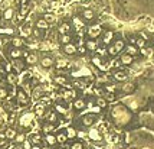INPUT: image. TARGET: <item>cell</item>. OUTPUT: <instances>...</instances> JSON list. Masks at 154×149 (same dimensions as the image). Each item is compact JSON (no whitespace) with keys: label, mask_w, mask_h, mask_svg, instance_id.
Listing matches in <instances>:
<instances>
[{"label":"cell","mask_w":154,"mask_h":149,"mask_svg":"<svg viewBox=\"0 0 154 149\" xmlns=\"http://www.w3.org/2000/svg\"><path fill=\"white\" fill-rule=\"evenodd\" d=\"M53 83L59 85V87H69V80L68 77L64 74H56L53 77Z\"/></svg>","instance_id":"14"},{"label":"cell","mask_w":154,"mask_h":149,"mask_svg":"<svg viewBox=\"0 0 154 149\" xmlns=\"http://www.w3.org/2000/svg\"><path fill=\"white\" fill-rule=\"evenodd\" d=\"M55 129H56V126H55V124H50V123H45L43 126H42V132L45 133V135L53 133L55 132Z\"/></svg>","instance_id":"40"},{"label":"cell","mask_w":154,"mask_h":149,"mask_svg":"<svg viewBox=\"0 0 154 149\" xmlns=\"http://www.w3.org/2000/svg\"><path fill=\"white\" fill-rule=\"evenodd\" d=\"M29 141H30V143L32 145H38V146H42V142H43V138H42V135L41 133H38V132H33L29 138H27Z\"/></svg>","instance_id":"24"},{"label":"cell","mask_w":154,"mask_h":149,"mask_svg":"<svg viewBox=\"0 0 154 149\" xmlns=\"http://www.w3.org/2000/svg\"><path fill=\"white\" fill-rule=\"evenodd\" d=\"M85 32L88 35V39H95L97 41L98 36L102 35V26L99 23H91V25L85 29Z\"/></svg>","instance_id":"3"},{"label":"cell","mask_w":154,"mask_h":149,"mask_svg":"<svg viewBox=\"0 0 154 149\" xmlns=\"http://www.w3.org/2000/svg\"><path fill=\"white\" fill-rule=\"evenodd\" d=\"M1 42H3V41H1V36H0V46H1Z\"/></svg>","instance_id":"61"},{"label":"cell","mask_w":154,"mask_h":149,"mask_svg":"<svg viewBox=\"0 0 154 149\" xmlns=\"http://www.w3.org/2000/svg\"><path fill=\"white\" fill-rule=\"evenodd\" d=\"M39 64H41V67L42 68H45V70L52 68V67L55 65V58L50 57V55H43V57L39 59Z\"/></svg>","instance_id":"11"},{"label":"cell","mask_w":154,"mask_h":149,"mask_svg":"<svg viewBox=\"0 0 154 149\" xmlns=\"http://www.w3.org/2000/svg\"><path fill=\"white\" fill-rule=\"evenodd\" d=\"M7 55H9V58L12 59V61H13V59H20L22 57H23V51L16 49V48H12V46H10Z\"/></svg>","instance_id":"25"},{"label":"cell","mask_w":154,"mask_h":149,"mask_svg":"<svg viewBox=\"0 0 154 149\" xmlns=\"http://www.w3.org/2000/svg\"><path fill=\"white\" fill-rule=\"evenodd\" d=\"M84 46H85L87 52H88V51L94 52V51H97V48H98V41H95V39H87L85 43H84Z\"/></svg>","instance_id":"30"},{"label":"cell","mask_w":154,"mask_h":149,"mask_svg":"<svg viewBox=\"0 0 154 149\" xmlns=\"http://www.w3.org/2000/svg\"><path fill=\"white\" fill-rule=\"evenodd\" d=\"M99 4H105V0H99Z\"/></svg>","instance_id":"60"},{"label":"cell","mask_w":154,"mask_h":149,"mask_svg":"<svg viewBox=\"0 0 154 149\" xmlns=\"http://www.w3.org/2000/svg\"><path fill=\"white\" fill-rule=\"evenodd\" d=\"M78 52H79V54H85V52H87L85 46H78Z\"/></svg>","instance_id":"56"},{"label":"cell","mask_w":154,"mask_h":149,"mask_svg":"<svg viewBox=\"0 0 154 149\" xmlns=\"http://www.w3.org/2000/svg\"><path fill=\"white\" fill-rule=\"evenodd\" d=\"M58 38H59V33H58L56 29H53V31H48V36H46V41L52 42V43H55L58 41Z\"/></svg>","instance_id":"36"},{"label":"cell","mask_w":154,"mask_h":149,"mask_svg":"<svg viewBox=\"0 0 154 149\" xmlns=\"http://www.w3.org/2000/svg\"><path fill=\"white\" fill-rule=\"evenodd\" d=\"M0 59H1V58H0Z\"/></svg>","instance_id":"63"},{"label":"cell","mask_w":154,"mask_h":149,"mask_svg":"<svg viewBox=\"0 0 154 149\" xmlns=\"http://www.w3.org/2000/svg\"><path fill=\"white\" fill-rule=\"evenodd\" d=\"M43 19L46 20V23H48L49 26L55 25V22H56V15H55L53 12H46L45 16H43Z\"/></svg>","instance_id":"34"},{"label":"cell","mask_w":154,"mask_h":149,"mask_svg":"<svg viewBox=\"0 0 154 149\" xmlns=\"http://www.w3.org/2000/svg\"><path fill=\"white\" fill-rule=\"evenodd\" d=\"M12 1L13 0H0V10H6V9L12 7Z\"/></svg>","instance_id":"46"},{"label":"cell","mask_w":154,"mask_h":149,"mask_svg":"<svg viewBox=\"0 0 154 149\" xmlns=\"http://www.w3.org/2000/svg\"><path fill=\"white\" fill-rule=\"evenodd\" d=\"M43 141L46 142V145L48 146H55L56 145V136L53 135V133H49V135H45V138H43Z\"/></svg>","instance_id":"35"},{"label":"cell","mask_w":154,"mask_h":149,"mask_svg":"<svg viewBox=\"0 0 154 149\" xmlns=\"http://www.w3.org/2000/svg\"><path fill=\"white\" fill-rule=\"evenodd\" d=\"M3 135H4V139H7L9 142L15 141V138H16V135H17V130L15 127L9 126V127H6V129L3 130Z\"/></svg>","instance_id":"22"},{"label":"cell","mask_w":154,"mask_h":149,"mask_svg":"<svg viewBox=\"0 0 154 149\" xmlns=\"http://www.w3.org/2000/svg\"><path fill=\"white\" fill-rule=\"evenodd\" d=\"M113 78L115 81H127L128 74H127V71H124V70H115L113 73Z\"/></svg>","instance_id":"21"},{"label":"cell","mask_w":154,"mask_h":149,"mask_svg":"<svg viewBox=\"0 0 154 149\" xmlns=\"http://www.w3.org/2000/svg\"><path fill=\"white\" fill-rule=\"evenodd\" d=\"M118 61L121 62V65H131V64H133V61H134V58L130 57V55H127V54H122Z\"/></svg>","instance_id":"37"},{"label":"cell","mask_w":154,"mask_h":149,"mask_svg":"<svg viewBox=\"0 0 154 149\" xmlns=\"http://www.w3.org/2000/svg\"><path fill=\"white\" fill-rule=\"evenodd\" d=\"M0 132H3V122L0 120Z\"/></svg>","instance_id":"59"},{"label":"cell","mask_w":154,"mask_h":149,"mask_svg":"<svg viewBox=\"0 0 154 149\" xmlns=\"http://www.w3.org/2000/svg\"><path fill=\"white\" fill-rule=\"evenodd\" d=\"M87 136H88L89 141L95 142V143H101V142L104 141V136L98 132L97 127H89L88 132H87Z\"/></svg>","instance_id":"6"},{"label":"cell","mask_w":154,"mask_h":149,"mask_svg":"<svg viewBox=\"0 0 154 149\" xmlns=\"http://www.w3.org/2000/svg\"><path fill=\"white\" fill-rule=\"evenodd\" d=\"M107 55H110V57H115V55H118V52H117V49L114 48L113 43L107 46Z\"/></svg>","instance_id":"52"},{"label":"cell","mask_w":154,"mask_h":149,"mask_svg":"<svg viewBox=\"0 0 154 149\" xmlns=\"http://www.w3.org/2000/svg\"><path fill=\"white\" fill-rule=\"evenodd\" d=\"M58 41H59V43L64 46V45H68V43L72 42V36H71V35H59Z\"/></svg>","instance_id":"39"},{"label":"cell","mask_w":154,"mask_h":149,"mask_svg":"<svg viewBox=\"0 0 154 149\" xmlns=\"http://www.w3.org/2000/svg\"><path fill=\"white\" fill-rule=\"evenodd\" d=\"M113 117L115 119V122H117L118 124H122L121 117H124L125 122H130L131 115H130V112L124 107V106H115L114 110H113Z\"/></svg>","instance_id":"1"},{"label":"cell","mask_w":154,"mask_h":149,"mask_svg":"<svg viewBox=\"0 0 154 149\" xmlns=\"http://www.w3.org/2000/svg\"><path fill=\"white\" fill-rule=\"evenodd\" d=\"M32 149H42V146H38V145H33Z\"/></svg>","instance_id":"58"},{"label":"cell","mask_w":154,"mask_h":149,"mask_svg":"<svg viewBox=\"0 0 154 149\" xmlns=\"http://www.w3.org/2000/svg\"><path fill=\"white\" fill-rule=\"evenodd\" d=\"M55 112H56L58 115H66V113H68L66 107H64V106H62V104H59V103L55 104Z\"/></svg>","instance_id":"48"},{"label":"cell","mask_w":154,"mask_h":149,"mask_svg":"<svg viewBox=\"0 0 154 149\" xmlns=\"http://www.w3.org/2000/svg\"><path fill=\"white\" fill-rule=\"evenodd\" d=\"M1 74H6V71H4V67L3 65H0V75Z\"/></svg>","instance_id":"57"},{"label":"cell","mask_w":154,"mask_h":149,"mask_svg":"<svg viewBox=\"0 0 154 149\" xmlns=\"http://www.w3.org/2000/svg\"><path fill=\"white\" fill-rule=\"evenodd\" d=\"M72 107L75 110H78V112H81L84 109H87V101L82 97H76L75 100H72Z\"/></svg>","instance_id":"20"},{"label":"cell","mask_w":154,"mask_h":149,"mask_svg":"<svg viewBox=\"0 0 154 149\" xmlns=\"http://www.w3.org/2000/svg\"><path fill=\"white\" fill-rule=\"evenodd\" d=\"M0 33H3V35H9L10 38H13V36H16V29L13 28V26H0Z\"/></svg>","instance_id":"32"},{"label":"cell","mask_w":154,"mask_h":149,"mask_svg":"<svg viewBox=\"0 0 154 149\" xmlns=\"http://www.w3.org/2000/svg\"><path fill=\"white\" fill-rule=\"evenodd\" d=\"M10 45H12V48L22 49V48H24V46H26V41H24L22 36L16 35V36H13V38L10 39Z\"/></svg>","instance_id":"12"},{"label":"cell","mask_w":154,"mask_h":149,"mask_svg":"<svg viewBox=\"0 0 154 149\" xmlns=\"http://www.w3.org/2000/svg\"><path fill=\"white\" fill-rule=\"evenodd\" d=\"M15 97H16V103H17V104H20V106H27V104H29V101H30L29 96H27V94L22 90V87H19V88L16 90Z\"/></svg>","instance_id":"5"},{"label":"cell","mask_w":154,"mask_h":149,"mask_svg":"<svg viewBox=\"0 0 154 149\" xmlns=\"http://www.w3.org/2000/svg\"><path fill=\"white\" fill-rule=\"evenodd\" d=\"M114 48L117 49V52L120 54L121 51H124V48H125V43H124V41L122 39H117V41H114Z\"/></svg>","instance_id":"43"},{"label":"cell","mask_w":154,"mask_h":149,"mask_svg":"<svg viewBox=\"0 0 154 149\" xmlns=\"http://www.w3.org/2000/svg\"><path fill=\"white\" fill-rule=\"evenodd\" d=\"M46 110H48V106L45 103H42V101H38V103H35L32 112L35 115V117H43L45 113H46Z\"/></svg>","instance_id":"8"},{"label":"cell","mask_w":154,"mask_h":149,"mask_svg":"<svg viewBox=\"0 0 154 149\" xmlns=\"http://www.w3.org/2000/svg\"><path fill=\"white\" fill-rule=\"evenodd\" d=\"M35 28L41 29V31H43V32L50 29V26L46 23V20H45L43 17H39V19H36V22H35Z\"/></svg>","instance_id":"29"},{"label":"cell","mask_w":154,"mask_h":149,"mask_svg":"<svg viewBox=\"0 0 154 149\" xmlns=\"http://www.w3.org/2000/svg\"><path fill=\"white\" fill-rule=\"evenodd\" d=\"M9 99V91L6 87H0V101Z\"/></svg>","instance_id":"49"},{"label":"cell","mask_w":154,"mask_h":149,"mask_svg":"<svg viewBox=\"0 0 154 149\" xmlns=\"http://www.w3.org/2000/svg\"><path fill=\"white\" fill-rule=\"evenodd\" d=\"M135 46H137L138 49H141V48H146V41H144V39H141V38H137Z\"/></svg>","instance_id":"54"},{"label":"cell","mask_w":154,"mask_h":149,"mask_svg":"<svg viewBox=\"0 0 154 149\" xmlns=\"http://www.w3.org/2000/svg\"><path fill=\"white\" fill-rule=\"evenodd\" d=\"M6 83L9 84V85H16L17 83H19V75L16 74V73H7L6 74Z\"/></svg>","instance_id":"28"},{"label":"cell","mask_w":154,"mask_h":149,"mask_svg":"<svg viewBox=\"0 0 154 149\" xmlns=\"http://www.w3.org/2000/svg\"><path fill=\"white\" fill-rule=\"evenodd\" d=\"M0 19H1V10H0Z\"/></svg>","instance_id":"62"},{"label":"cell","mask_w":154,"mask_h":149,"mask_svg":"<svg viewBox=\"0 0 154 149\" xmlns=\"http://www.w3.org/2000/svg\"><path fill=\"white\" fill-rule=\"evenodd\" d=\"M65 133H66V138H68V141H69V139H75V138H76V133H78V130H75L73 127L68 126V127L65 129Z\"/></svg>","instance_id":"41"},{"label":"cell","mask_w":154,"mask_h":149,"mask_svg":"<svg viewBox=\"0 0 154 149\" xmlns=\"http://www.w3.org/2000/svg\"><path fill=\"white\" fill-rule=\"evenodd\" d=\"M121 90L124 91V93H127V94H130V93H133V91L135 90V85L133 83H125V84H122V87H121Z\"/></svg>","instance_id":"42"},{"label":"cell","mask_w":154,"mask_h":149,"mask_svg":"<svg viewBox=\"0 0 154 149\" xmlns=\"http://www.w3.org/2000/svg\"><path fill=\"white\" fill-rule=\"evenodd\" d=\"M97 122V116H95V113H87V115H84L81 117V123L82 126H85V127H92L94 124Z\"/></svg>","instance_id":"7"},{"label":"cell","mask_w":154,"mask_h":149,"mask_svg":"<svg viewBox=\"0 0 154 149\" xmlns=\"http://www.w3.org/2000/svg\"><path fill=\"white\" fill-rule=\"evenodd\" d=\"M117 85L115 84H104V93H115Z\"/></svg>","instance_id":"50"},{"label":"cell","mask_w":154,"mask_h":149,"mask_svg":"<svg viewBox=\"0 0 154 149\" xmlns=\"http://www.w3.org/2000/svg\"><path fill=\"white\" fill-rule=\"evenodd\" d=\"M30 96H32V100H35L36 103H38V101H41L42 97L45 96V91H43V88H42V85H36V87H33Z\"/></svg>","instance_id":"16"},{"label":"cell","mask_w":154,"mask_h":149,"mask_svg":"<svg viewBox=\"0 0 154 149\" xmlns=\"http://www.w3.org/2000/svg\"><path fill=\"white\" fill-rule=\"evenodd\" d=\"M95 104H97L98 109H105L108 103L105 101V99H104V97H97V100H95Z\"/></svg>","instance_id":"45"},{"label":"cell","mask_w":154,"mask_h":149,"mask_svg":"<svg viewBox=\"0 0 154 149\" xmlns=\"http://www.w3.org/2000/svg\"><path fill=\"white\" fill-rule=\"evenodd\" d=\"M43 119L46 120L45 123H50V124H56L59 122V116H58V113L55 110H46Z\"/></svg>","instance_id":"10"},{"label":"cell","mask_w":154,"mask_h":149,"mask_svg":"<svg viewBox=\"0 0 154 149\" xmlns=\"http://www.w3.org/2000/svg\"><path fill=\"white\" fill-rule=\"evenodd\" d=\"M35 119H36V117L33 115V112H24L23 115H20L17 123H19V126H20L22 129H29V127L33 124Z\"/></svg>","instance_id":"2"},{"label":"cell","mask_w":154,"mask_h":149,"mask_svg":"<svg viewBox=\"0 0 154 149\" xmlns=\"http://www.w3.org/2000/svg\"><path fill=\"white\" fill-rule=\"evenodd\" d=\"M104 99H105L107 103H113L117 100V96H115V93H105L104 94Z\"/></svg>","instance_id":"47"},{"label":"cell","mask_w":154,"mask_h":149,"mask_svg":"<svg viewBox=\"0 0 154 149\" xmlns=\"http://www.w3.org/2000/svg\"><path fill=\"white\" fill-rule=\"evenodd\" d=\"M124 51H125L124 54H127V55H130V57H133V58H134V57L137 55L138 52H140V49H138V48H137V46H135V45H127V46L124 48Z\"/></svg>","instance_id":"33"},{"label":"cell","mask_w":154,"mask_h":149,"mask_svg":"<svg viewBox=\"0 0 154 149\" xmlns=\"http://www.w3.org/2000/svg\"><path fill=\"white\" fill-rule=\"evenodd\" d=\"M61 99L64 101H69V100H75L76 99V90H71V88H65L61 91Z\"/></svg>","instance_id":"13"},{"label":"cell","mask_w":154,"mask_h":149,"mask_svg":"<svg viewBox=\"0 0 154 149\" xmlns=\"http://www.w3.org/2000/svg\"><path fill=\"white\" fill-rule=\"evenodd\" d=\"M56 136V143H59V145H65L66 142H68V138H66V133H65V130L64 132H59V133H56L55 135Z\"/></svg>","instance_id":"38"},{"label":"cell","mask_w":154,"mask_h":149,"mask_svg":"<svg viewBox=\"0 0 154 149\" xmlns=\"http://www.w3.org/2000/svg\"><path fill=\"white\" fill-rule=\"evenodd\" d=\"M81 17L84 19L85 23H87V22H92V20L95 19V12H94L92 9H84Z\"/></svg>","instance_id":"23"},{"label":"cell","mask_w":154,"mask_h":149,"mask_svg":"<svg viewBox=\"0 0 154 149\" xmlns=\"http://www.w3.org/2000/svg\"><path fill=\"white\" fill-rule=\"evenodd\" d=\"M23 58H24V64H27V65H30V67L39 64V55H38L36 51H33V52L23 51Z\"/></svg>","instance_id":"4"},{"label":"cell","mask_w":154,"mask_h":149,"mask_svg":"<svg viewBox=\"0 0 154 149\" xmlns=\"http://www.w3.org/2000/svg\"><path fill=\"white\" fill-rule=\"evenodd\" d=\"M72 25L73 28H75V31L81 35L82 32H85V22H84V19H82L81 16H73L72 17Z\"/></svg>","instance_id":"9"},{"label":"cell","mask_w":154,"mask_h":149,"mask_svg":"<svg viewBox=\"0 0 154 149\" xmlns=\"http://www.w3.org/2000/svg\"><path fill=\"white\" fill-rule=\"evenodd\" d=\"M10 64H12V68L17 73H22L24 70V65H26L24 61H22V59H13V61H10Z\"/></svg>","instance_id":"27"},{"label":"cell","mask_w":154,"mask_h":149,"mask_svg":"<svg viewBox=\"0 0 154 149\" xmlns=\"http://www.w3.org/2000/svg\"><path fill=\"white\" fill-rule=\"evenodd\" d=\"M71 29H72V26H71L69 22H61L59 26L56 28L59 35H69V33H71Z\"/></svg>","instance_id":"18"},{"label":"cell","mask_w":154,"mask_h":149,"mask_svg":"<svg viewBox=\"0 0 154 149\" xmlns=\"http://www.w3.org/2000/svg\"><path fill=\"white\" fill-rule=\"evenodd\" d=\"M68 65H69V61L66 58H58V59H55V65L53 67H56L58 73H62V70L66 68Z\"/></svg>","instance_id":"26"},{"label":"cell","mask_w":154,"mask_h":149,"mask_svg":"<svg viewBox=\"0 0 154 149\" xmlns=\"http://www.w3.org/2000/svg\"><path fill=\"white\" fill-rule=\"evenodd\" d=\"M140 52H141L144 57H151V55L154 54V51L151 49V48H141V49H140Z\"/></svg>","instance_id":"53"},{"label":"cell","mask_w":154,"mask_h":149,"mask_svg":"<svg viewBox=\"0 0 154 149\" xmlns=\"http://www.w3.org/2000/svg\"><path fill=\"white\" fill-rule=\"evenodd\" d=\"M30 36H32V38H33V39H35L36 42H41L42 39L45 38V32L33 26V29H32V35H30Z\"/></svg>","instance_id":"31"},{"label":"cell","mask_w":154,"mask_h":149,"mask_svg":"<svg viewBox=\"0 0 154 149\" xmlns=\"http://www.w3.org/2000/svg\"><path fill=\"white\" fill-rule=\"evenodd\" d=\"M26 139H27V138H26V135H24L23 132H17L16 138H15V143H16V145H22Z\"/></svg>","instance_id":"44"},{"label":"cell","mask_w":154,"mask_h":149,"mask_svg":"<svg viewBox=\"0 0 154 149\" xmlns=\"http://www.w3.org/2000/svg\"><path fill=\"white\" fill-rule=\"evenodd\" d=\"M15 15H16V10H15V7L12 6V7H9V9H6V10L1 12V19H0V20H1V22H10Z\"/></svg>","instance_id":"15"},{"label":"cell","mask_w":154,"mask_h":149,"mask_svg":"<svg viewBox=\"0 0 154 149\" xmlns=\"http://www.w3.org/2000/svg\"><path fill=\"white\" fill-rule=\"evenodd\" d=\"M20 146H22V148L23 149H32V143H30V141H29V139H26V141L23 142V143H22V145H20Z\"/></svg>","instance_id":"55"},{"label":"cell","mask_w":154,"mask_h":149,"mask_svg":"<svg viewBox=\"0 0 154 149\" xmlns=\"http://www.w3.org/2000/svg\"><path fill=\"white\" fill-rule=\"evenodd\" d=\"M101 36H102V38H101V42H102V45H105V46L111 45V42L114 41V32L113 31H104Z\"/></svg>","instance_id":"17"},{"label":"cell","mask_w":154,"mask_h":149,"mask_svg":"<svg viewBox=\"0 0 154 149\" xmlns=\"http://www.w3.org/2000/svg\"><path fill=\"white\" fill-rule=\"evenodd\" d=\"M69 149H85V146H84V143L81 141H73L69 145Z\"/></svg>","instance_id":"51"},{"label":"cell","mask_w":154,"mask_h":149,"mask_svg":"<svg viewBox=\"0 0 154 149\" xmlns=\"http://www.w3.org/2000/svg\"><path fill=\"white\" fill-rule=\"evenodd\" d=\"M62 51H64V54L68 55V57H71V55H75L76 52H78V46H76V43H68V45H64L62 46Z\"/></svg>","instance_id":"19"}]
</instances>
